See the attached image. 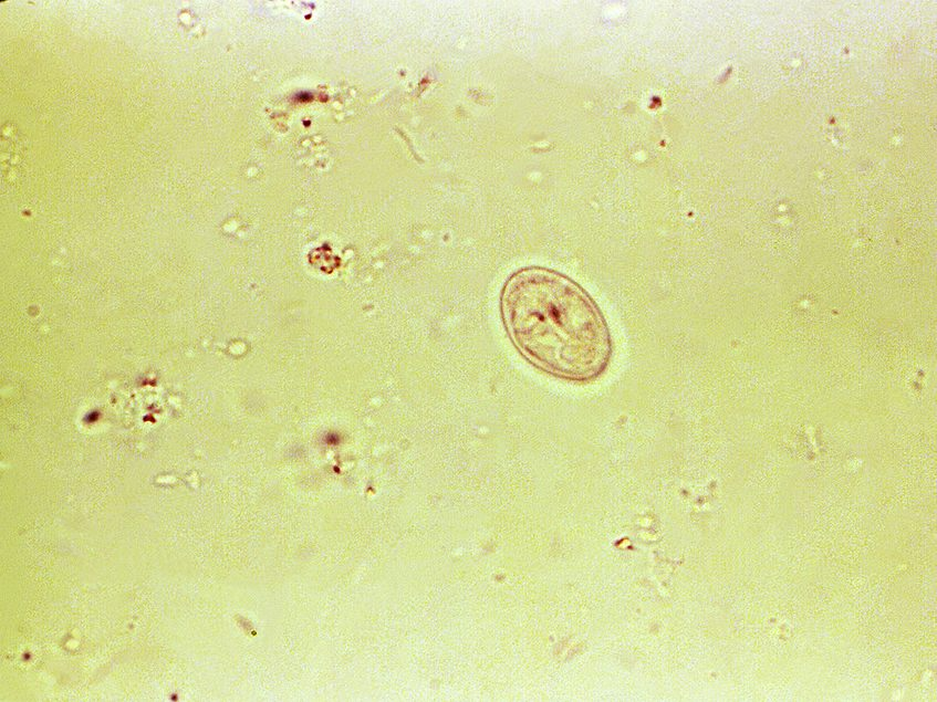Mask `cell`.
Masks as SVG:
<instances>
[{
  "label": "cell",
  "mask_w": 937,
  "mask_h": 702,
  "mask_svg": "<svg viewBox=\"0 0 937 702\" xmlns=\"http://www.w3.org/2000/svg\"><path fill=\"white\" fill-rule=\"evenodd\" d=\"M500 312L511 343L538 369L574 383L592 381L607 369L608 325L591 295L563 273L517 270L501 290Z\"/></svg>",
  "instance_id": "cell-1"
}]
</instances>
